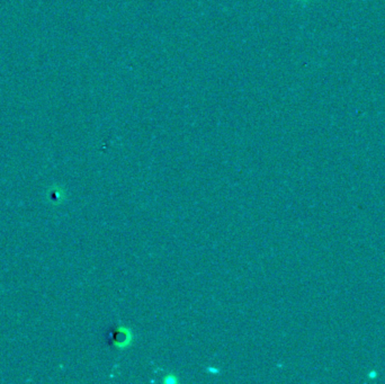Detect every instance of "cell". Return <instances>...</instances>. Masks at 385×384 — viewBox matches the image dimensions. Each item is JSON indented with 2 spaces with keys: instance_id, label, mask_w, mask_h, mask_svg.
Listing matches in <instances>:
<instances>
[{
  "instance_id": "obj_2",
  "label": "cell",
  "mask_w": 385,
  "mask_h": 384,
  "mask_svg": "<svg viewBox=\"0 0 385 384\" xmlns=\"http://www.w3.org/2000/svg\"><path fill=\"white\" fill-rule=\"evenodd\" d=\"M165 382L166 383H177V379L174 374H169V375H167V378L165 379Z\"/></svg>"
},
{
  "instance_id": "obj_1",
  "label": "cell",
  "mask_w": 385,
  "mask_h": 384,
  "mask_svg": "<svg viewBox=\"0 0 385 384\" xmlns=\"http://www.w3.org/2000/svg\"><path fill=\"white\" fill-rule=\"evenodd\" d=\"M133 335L129 328L118 327L112 335V344L113 346L118 348H125L132 343Z\"/></svg>"
}]
</instances>
